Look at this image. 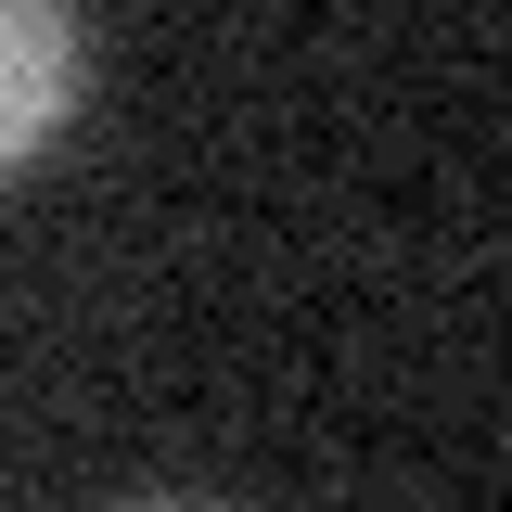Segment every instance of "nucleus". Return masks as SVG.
<instances>
[{"mask_svg":"<svg viewBox=\"0 0 512 512\" xmlns=\"http://www.w3.org/2000/svg\"><path fill=\"white\" fill-rule=\"evenodd\" d=\"M77 0H0V167H26L77 116Z\"/></svg>","mask_w":512,"mask_h":512,"instance_id":"f257e3e1","label":"nucleus"}]
</instances>
